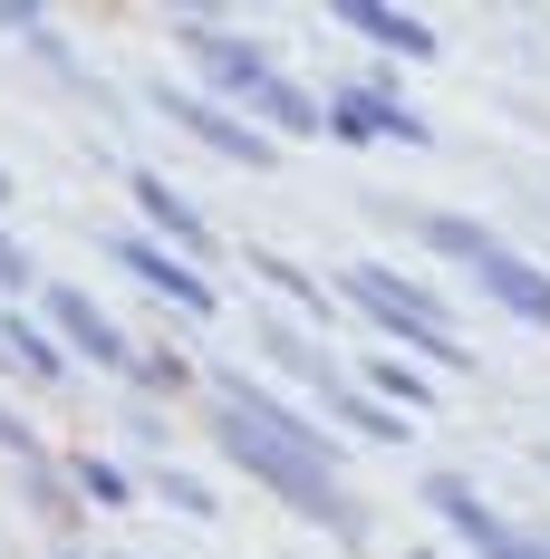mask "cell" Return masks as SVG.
Returning <instances> with one entry per match:
<instances>
[{
  "label": "cell",
  "instance_id": "15",
  "mask_svg": "<svg viewBox=\"0 0 550 559\" xmlns=\"http://www.w3.org/2000/svg\"><path fill=\"white\" fill-rule=\"evenodd\" d=\"M251 107L271 116V126H290V135H309V126H319V107H309V97H300V87H290V78H271V87H261V97H251Z\"/></svg>",
  "mask_w": 550,
  "mask_h": 559
},
{
  "label": "cell",
  "instance_id": "7",
  "mask_svg": "<svg viewBox=\"0 0 550 559\" xmlns=\"http://www.w3.org/2000/svg\"><path fill=\"white\" fill-rule=\"evenodd\" d=\"M184 39L203 49V78H213L222 97H261V87H271V78H280V68H271V49H251V39H222L213 20H194Z\"/></svg>",
  "mask_w": 550,
  "mask_h": 559
},
{
  "label": "cell",
  "instance_id": "3",
  "mask_svg": "<svg viewBox=\"0 0 550 559\" xmlns=\"http://www.w3.org/2000/svg\"><path fill=\"white\" fill-rule=\"evenodd\" d=\"M425 502L454 521V540H464V550H483V559H550V540L512 531V521H502V511L483 502L473 483H454V473H435V483H425Z\"/></svg>",
  "mask_w": 550,
  "mask_h": 559
},
{
  "label": "cell",
  "instance_id": "17",
  "mask_svg": "<svg viewBox=\"0 0 550 559\" xmlns=\"http://www.w3.org/2000/svg\"><path fill=\"white\" fill-rule=\"evenodd\" d=\"M155 492H165L174 511H194V521H203V511H213V492H203V483H194V473H155Z\"/></svg>",
  "mask_w": 550,
  "mask_h": 559
},
{
  "label": "cell",
  "instance_id": "16",
  "mask_svg": "<svg viewBox=\"0 0 550 559\" xmlns=\"http://www.w3.org/2000/svg\"><path fill=\"white\" fill-rule=\"evenodd\" d=\"M367 386H377V395H396V405H425V395H435L425 377H416V367H406V357H377V367H367Z\"/></svg>",
  "mask_w": 550,
  "mask_h": 559
},
{
  "label": "cell",
  "instance_id": "11",
  "mask_svg": "<svg viewBox=\"0 0 550 559\" xmlns=\"http://www.w3.org/2000/svg\"><path fill=\"white\" fill-rule=\"evenodd\" d=\"M338 20H348V29H367V39L396 49V58H435V29H425V20H406V10H367V0H348Z\"/></svg>",
  "mask_w": 550,
  "mask_h": 559
},
{
  "label": "cell",
  "instance_id": "6",
  "mask_svg": "<svg viewBox=\"0 0 550 559\" xmlns=\"http://www.w3.org/2000/svg\"><path fill=\"white\" fill-rule=\"evenodd\" d=\"M473 289H483V299H502V309H512L522 329H550V271H541V261H522L512 241H502L493 261L473 271Z\"/></svg>",
  "mask_w": 550,
  "mask_h": 559
},
{
  "label": "cell",
  "instance_id": "18",
  "mask_svg": "<svg viewBox=\"0 0 550 559\" xmlns=\"http://www.w3.org/2000/svg\"><path fill=\"white\" fill-rule=\"evenodd\" d=\"M78 483H87L97 502H126V473H116V463H78Z\"/></svg>",
  "mask_w": 550,
  "mask_h": 559
},
{
  "label": "cell",
  "instance_id": "5",
  "mask_svg": "<svg viewBox=\"0 0 550 559\" xmlns=\"http://www.w3.org/2000/svg\"><path fill=\"white\" fill-rule=\"evenodd\" d=\"M155 107H165L174 126H194V135H203L213 155H232V165H271V155H280V145H271V135H261V126H251V116L213 107V97H194V87H165Z\"/></svg>",
  "mask_w": 550,
  "mask_h": 559
},
{
  "label": "cell",
  "instance_id": "21",
  "mask_svg": "<svg viewBox=\"0 0 550 559\" xmlns=\"http://www.w3.org/2000/svg\"><path fill=\"white\" fill-rule=\"evenodd\" d=\"M425 559H435V550H425Z\"/></svg>",
  "mask_w": 550,
  "mask_h": 559
},
{
  "label": "cell",
  "instance_id": "19",
  "mask_svg": "<svg viewBox=\"0 0 550 559\" xmlns=\"http://www.w3.org/2000/svg\"><path fill=\"white\" fill-rule=\"evenodd\" d=\"M0 280H10V289H30V261H20V241H10V231H0Z\"/></svg>",
  "mask_w": 550,
  "mask_h": 559
},
{
  "label": "cell",
  "instance_id": "12",
  "mask_svg": "<svg viewBox=\"0 0 550 559\" xmlns=\"http://www.w3.org/2000/svg\"><path fill=\"white\" fill-rule=\"evenodd\" d=\"M329 405H338V425H348V435H367V444H396V453H406V435H416L396 405H377V395H358V386H329Z\"/></svg>",
  "mask_w": 550,
  "mask_h": 559
},
{
  "label": "cell",
  "instance_id": "4",
  "mask_svg": "<svg viewBox=\"0 0 550 559\" xmlns=\"http://www.w3.org/2000/svg\"><path fill=\"white\" fill-rule=\"evenodd\" d=\"M116 261H126V271L145 280L155 299H174L184 319H213V309H222V299H213V280L194 271V261H174L165 241H145V231H116Z\"/></svg>",
  "mask_w": 550,
  "mask_h": 559
},
{
  "label": "cell",
  "instance_id": "1",
  "mask_svg": "<svg viewBox=\"0 0 550 559\" xmlns=\"http://www.w3.org/2000/svg\"><path fill=\"white\" fill-rule=\"evenodd\" d=\"M222 444H232L242 473H261L280 502H300L309 521H329V531L358 540V502L329 483V435H319V425H300L290 405H271L251 377H222Z\"/></svg>",
  "mask_w": 550,
  "mask_h": 559
},
{
  "label": "cell",
  "instance_id": "13",
  "mask_svg": "<svg viewBox=\"0 0 550 559\" xmlns=\"http://www.w3.org/2000/svg\"><path fill=\"white\" fill-rule=\"evenodd\" d=\"M416 231H425V241H435L444 261H464V271H483V261H493L502 241L483 223H464V213H416Z\"/></svg>",
  "mask_w": 550,
  "mask_h": 559
},
{
  "label": "cell",
  "instance_id": "9",
  "mask_svg": "<svg viewBox=\"0 0 550 559\" xmlns=\"http://www.w3.org/2000/svg\"><path fill=\"white\" fill-rule=\"evenodd\" d=\"M39 309H49V319H58V337H68V347H87L97 367H136V347H126V337H116L107 319H97V309L78 299V289H49Z\"/></svg>",
  "mask_w": 550,
  "mask_h": 559
},
{
  "label": "cell",
  "instance_id": "10",
  "mask_svg": "<svg viewBox=\"0 0 550 559\" xmlns=\"http://www.w3.org/2000/svg\"><path fill=\"white\" fill-rule=\"evenodd\" d=\"M136 203H145V223L165 231V241H184V251H213V231H203V213L174 193L165 174H136Z\"/></svg>",
  "mask_w": 550,
  "mask_h": 559
},
{
  "label": "cell",
  "instance_id": "2",
  "mask_svg": "<svg viewBox=\"0 0 550 559\" xmlns=\"http://www.w3.org/2000/svg\"><path fill=\"white\" fill-rule=\"evenodd\" d=\"M338 289H348V299H358V309H367L396 347H416V357H435V367H464V337H454V319H444L416 280H396V271H377V261H358Z\"/></svg>",
  "mask_w": 550,
  "mask_h": 559
},
{
  "label": "cell",
  "instance_id": "20",
  "mask_svg": "<svg viewBox=\"0 0 550 559\" xmlns=\"http://www.w3.org/2000/svg\"><path fill=\"white\" fill-rule=\"evenodd\" d=\"M0 193H10V174H0Z\"/></svg>",
  "mask_w": 550,
  "mask_h": 559
},
{
  "label": "cell",
  "instance_id": "8",
  "mask_svg": "<svg viewBox=\"0 0 550 559\" xmlns=\"http://www.w3.org/2000/svg\"><path fill=\"white\" fill-rule=\"evenodd\" d=\"M329 126L338 135H358V145H377V135H396V145H425V116H406L386 87H348L329 107Z\"/></svg>",
  "mask_w": 550,
  "mask_h": 559
},
{
  "label": "cell",
  "instance_id": "14",
  "mask_svg": "<svg viewBox=\"0 0 550 559\" xmlns=\"http://www.w3.org/2000/svg\"><path fill=\"white\" fill-rule=\"evenodd\" d=\"M0 347H10V357H20V367H30V377H68V357H58L49 337L30 329V319H10V329H0Z\"/></svg>",
  "mask_w": 550,
  "mask_h": 559
}]
</instances>
